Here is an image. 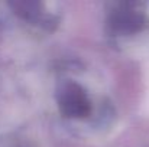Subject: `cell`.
Here are the masks:
<instances>
[{
    "label": "cell",
    "instance_id": "obj_1",
    "mask_svg": "<svg viewBox=\"0 0 149 147\" xmlns=\"http://www.w3.org/2000/svg\"><path fill=\"white\" fill-rule=\"evenodd\" d=\"M59 110L67 117L81 118L90 112V101L84 90L75 82H65L58 91Z\"/></svg>",
    "mask_w": 149,
    "mask_h": 147
}]
</instances>
